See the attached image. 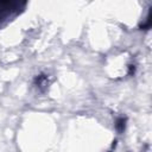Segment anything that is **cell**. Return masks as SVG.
I'll return each instance as SVG.
<instances>
[{
    "label": "cell",
    "instance_id": "cell-1",
    "mask_svg": "<svg viewBox=\"0 0 152 152\" xmlns=\"http://www.w3.org/2000/svg\"><path fill=\"white\" fill-rule=\"evenodd\" d=\"M20 4L17 1H0V20L8 18L13 12L19 10Z\"/></svg>",
    "mask_w": 152,
    "mask_h": 152
},
{
    "label": "cell",
    "instance_id": "cell-2",
    "mask_svg": "<svg viewBox=\"0 0 152 152\" xmlns=\"http://www.w3.org/2000/svg\"><path fill=\"white\" fill-rule=\"evenodd\" d=\"M116 128H118V131H124L125 129V119L124 118H120V119H118V121H116Z\"/></svg>",
    "mask_w": 152,
    "mask_h": 152
}]
</instances>
